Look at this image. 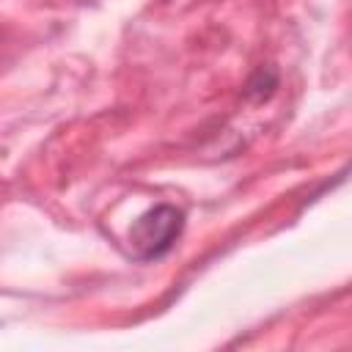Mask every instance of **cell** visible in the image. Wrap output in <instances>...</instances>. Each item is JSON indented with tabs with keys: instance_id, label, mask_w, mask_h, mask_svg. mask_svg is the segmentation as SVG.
I'll list each match as a JSON object with an SVG mask.
<instances>
[{
	"instance_id": "cell-1",
	"label": "cell",
	"mask_w": 352,
	"mask_h": 352,
	"mask_svg": "<svg viewBox=\"0 0 352 352\" xmlns=\"http://www.w3.org/2000/svg\"><path fill=\"white\" fill-rule=\"evenodd\" d=\"M182 231H184V212L173 204H157L132 223L126 242L138 261H157L173 250Z\"/></svg>"
},
{
	"instance_id": "cell-2",
	"label": "cell",
	"mask_w": 352,
	"mask_h": 352,
	"mask_svg": "<svg viewBox=\"0 0 352 352\" xmlns=\"http://www.w3.org/2000/svg\"><path fill=\"white\" fill-rule=\"evenodd\" d=\"M275 85H278V74H275L272 69L261 66V69L248 80V85H245V96L253 99V102H264V99L272 96Z\"/></svg>"
}]
</instances>
